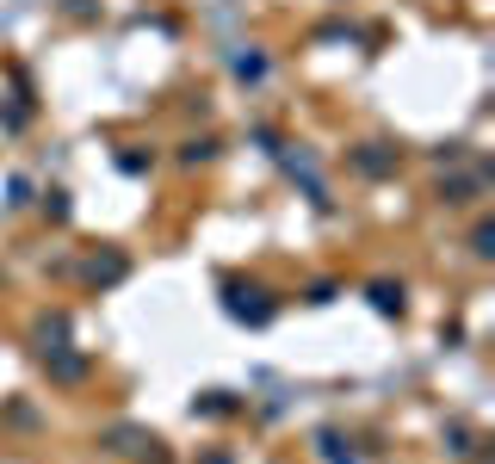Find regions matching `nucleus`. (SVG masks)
<instances>
[{
  "instance_id": "1",
  "label": "nucleus",
  "mask_w": 495,
  "mask_h": 464,
  "mask_svg": "<svg viewBox=\"0 0 495 464\" xmlns=\"http://www.w3.org/2000/svg\"><path fill=\"white\" fill-rule=\"evenodd\" d=\"M223 310H229L236 322H254V328H260V322L273 316V291L248 285V279H229V285H223Z\"/></svg>"
},
{
  "instance_id": "2",
  "label": "nucleus",
  "mask_w": 495,
  "mask_h": 464,
  "mask_svg": "<svg viewBox=\"0 0 495 464\" xmlns=\"http://www.w3.org/2000/svg\"><path fill=\"white\" fill-rule=\"evenodd\" d=\"M354 168H359V174H372V179H378V174H396V149L359 143V149H354Z\"/></svg>"
},
{
  "instance_id": "3",
  "label": "nucleus",
  "mask_w": 495,
  "mask_h": 464,
  "mask_svg": "<svg viewBox=\"0 0 495 464\" xmlns=\"http://www.w3.org/2000/svg\"><path fill=\"white\" fill-rule=\"evenodd\" d=\"M372 304H378V316H403V285L378 279V285H372Z\"/></svg>"
},
{
  "instance_id": "4",
  "label": "nucleus",
  "mask_w": 495,
  "mask_h": 464,
  "mask_svg": "<svg viewBox=\"0 0 495 464\" xmlns=\"http://www.w3.org/2000/svg\"><path fill=\"white\" fill-rule=\"evenodd\" d=\"M316 446H322V459H328V464H359V452H347L341 433H316Z\"/></svg>"
},
{
  "instance_id": "5",
  "label": "nucleus",
  "mask_w": 495,
  "mask_h": 464,
  "mask_svg": "<svg viewBox=\"0 0 495 464\" xmlns=\"http://www.w3.org/2000/svg\"><path fill=\"white\" fill-rule=\"evenodd\" d=\"M471 254H477V260L495 254V223H477V229H471Z\"/></svg>"
},
{
  "instance_id": "6",
  "label": "nucleus",
  "mask_w": 495,
  "mask_h": 464,
  "mask_svg": "<svg viewBox=\"0 0 495 464\" xmlns=\"http://www.w3.org/2000/svg\"><path fill=\"white\" fill-rule=\"evenodd\" d=\"M236 74H242V81H260V74H267V56H254V50L236 56Z\"/></svg>"
},
{
  "instance_id": "7",
  "label": "nucleus",
  "mask_w": 495,
  "mask_h": 464,
  "mask_svg": "<svg viewBox=\"0 0 495 464\" xmlns=\"http://www.w3.org/2000/svg\"><path fill=\"white\" fill-rule=\"evenodd\" d=\"M211 155H217V143H186L180 149V161H211Z\"/></svg>"
},
{
  "instance_id": "8",
  "label": "nucleus",
  "mask_w": 495,
  "mask_h": 464,
  "mask_svg": "<svg viewBox=\"0 0 495 464\" xmlns=\"http://www.w3.org/2000/svg\"><path fill=\"white\" fill-rule=\"evenodd\" d=\"M205 464H229V459H223V452H211V459H205Z\"/></svg>"
}]
</instances>
